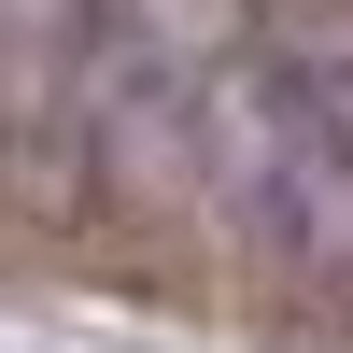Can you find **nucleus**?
Masks as SVG:
<instances>
[{"mask_svg":"<svg viewBox=\"0 0 353 353\" xmlns=\"http://www.w3.org/2000/svg\"><path fill=\"white\" fill-rule=\"evenodd\" d=\"M226 170L283 269L353 283V0H254Z\"/></svg>","mask_w":353,"mask_h":353,"instance_id":"f257e3e1","label":"nucleus"},{"mask_svg":"<svg viewBox=\"0 0 353 353\" xmlns=\"http://www.w3.org/2000/svg\"><path fill=\"white\" fill-rule=\"evenodd\" d=\"M241 0H85V128L99 156L198 184L241 99Z\"/></svg>","mask_w":353,"mask_h":353,"instance_id":"f03ea898","label":"nucleus"},{"mask_svg":"<svg viewBox=\"0 0 353 353\" xmlns=\"http://www.w3.org/2000/svg\"><path fill=\"white\" fill-rule=\"evenodd\" d=\"M0 353H57V339H0Z\"/></svg>","mask_w":353,"mask_h":353,"instance_id":"7ed1b4c3","label":"nucleus"}]
</instances>
